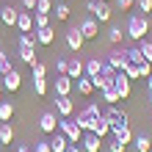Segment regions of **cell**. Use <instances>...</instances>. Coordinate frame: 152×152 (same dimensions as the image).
Listing matches in <instances>:
<instances>
[{
    "instance_id": "1",
    "label": "cell",
    "mask_w": 152,
    "mask_h": 152,
    "mask_svg": "<svg viewBox=\"0 0 152 152\" xmlns=\"http://www.w3.org/2000/svg\"><path fill=\"white\" fill-rule=\"evenodd\" d=\"M149 33V17L147 14H133L127 20V31H124V36H130L133 42H141Z\"/></svg>"
},
{
    "instance_id": "2",
    "label": "cell",
    "mask_w": 152,
    "mask_h": 152,
    "mask_svg": "<svg viewBox=\"0 0 152 152\" xmlns=\"http://www.w3.org/2000/svg\"><path fill=\"white\" fill-rule=\"evenodd\" d=\"M100 116H102V113H100V105H97V102H91V105H86V108L77 113V119H75V122H77V127L83 130V133H91Z\"/></svg>"
},
{
    "instance_id": "3",
    "label": "cell",
    "mask_w": 152,
    "mask_h": 152,
    "mask_svg": "<svg viewBox=\"0 0 152 152\" xmlns=\"http://www.w3.org/2000/svg\"><path fill=\"white\" fill-rule=\"evenodd\" d=\"M58 133H64L69 144H80V138H83V130H80L77 122L69 119V116H61L58 119Z\"/></svg>"
},
{
    "instance_id": "4",
    "label": "cell",
    "mask_w": 152,
    "mask_h": 152,
    "mask_svg": "<svg viewBox=\"0 0 152 152\" xmlns=\"http://www.w3.org/2000/svg\"><path fill=\"white\" fill-rule=\"evenodd\" d=\"M86 8L91 11V17H94L97 22H111V17H113L111 6H108V3H102V0H88Z\"/></svg>"
},
{
    "instance_id": "5",
    "label": "cell",
    "mask_w": 152,
    "mask_h": 152,
    "mask_svg": "<svg viewBox=\"0 0 152 152\" xmlns=\"http://www.w3.org/2000/svg\"><path fill=\"white\" fill-rule=\"evenodd\" d=\"M113 88L119 91V97H122V100H127V97H130V91H133V80L124 75L122 69H119V72H113Z\"/></svg>"
},
{
    "instance_id": "6",
    "label": "cell",
    "mask_w": 152,
    "mask_h": 152,
    "mask_svg": "<svg viewBox=\"0 0 152 152\" xmlns=\"http://www.w3.org/2000/svg\"><path fill=\"white\" fill-rule=\"evenodd\" d=\"M102 119L108 122L111 130H113V127H124V124H127V113H124L122 108H116V105H111V108L102 113Z\"/></svg>"
},
{
    "instance_id": "7",
    "label": "cell",
    "mask_w": 152,
    "mask_h": 152,
    "mask_svg": "<svg viewBox=\"0 0 152 152\" xmlns=\"http://www.w3.org/2000/svg\"><path fill=\"white\" fill-rule=\"evenodd\" d=\"M77 31L83 33L86 42H88V39H97V36H100V22H97L94 17H91V20H83V22L77 25Z\"/></svg>"
},
{
    "instance_id": "8",
    "label": "cell",
    "mask_w": 152,
    "mask_h": 152,
    "mask_svg": "<svg viewBox=\"0 0 152 152\" xmlns=\"http://www.w3.org/2000/svg\"><path fill=\"white\" fill-rule=\"evenodd\" d=\"M100 147H102V138L97 133H83V138H80V149L83 152H100Z\"/></svg>"
},
{
    "instance_id": "9",
    "label": "cell",
    "mask_w": 152,
    "mask_h": 152,
    "mask_svg": "<svg viewBox=\"0 0 152 152\" xmlns=\"http://www.w3.org/2000/svg\"><path fill=\"white\" fill-rule=\"evenodd\" d=\"M75 80L69 75H58L56 77V86H53V91H56V97H69V91H72Z\"/></svg>"
},
{
    "instance_id": "10",
    "label": "cell",
    "mask_w": 152,
    "mask_h": 152,
    "mask_svg": "<svg viewBox=\"0 0 152 152\" xmlns=\"http://www.w3.org/2000/svg\"><path fill=\"white\" fill-rule=\"evenodd\" d=\"M39 130L42 133H50V136L58 130V119H56V113H53V111H47V113L39 116Z\"/></svg>"
},
{
    "instance_id": "11",
    "label": "cell",
    "mask_w": 152,
    "mask_h": 152,
    "mask_svg": "<svg viewBox=\"0 0 152 152\" xmlns=\"http://www.w3.org/2000/svg\"><path fill=\"white\" fill-rule=\"evenodd\" d=\"M20 86H22V75L17 72V69H11V72L3 75V88L6 91H20Z\"/></svg>"
},
{
    "instance_id": "12",
    "label": "cell",
    "mask_w": 152,
    "mask_h": 152,
    "mask_svg": "<svg viewBox=\"0 0 152 152\" xmlns=\"http://www.w3.org/2000/svg\"><path fill=\"white\" fill-rule=\"evenodd\" d=\"M83 44H86V39H83V33L77 31V25L66 31V47H69V50H75V53H77L80 47H83Z\"/></svg>"
},
{
    "instance_id": "13",
    "label": "cell",
    "mask_w": 152,
    "mask_h": 152,
    "mask_svg": "<svg viewBox=\"0 0 152 152\" xmlns=\"http://www.w3.org/2000/svg\"><path fill=\"white\" fill-rule=\"evenodd\" d=\"M102 66H105V58H88L86 64H83V75H86V77L102 75Z\"/></svg>"
},
{
    "instance_id": "14",
    "label": "cell",
    "mask_w": 152,
    "mask_h": 152,
    "mask_svg": "<svg viewBox=\"0 0 152 152\" xmlns=\"http://www.w3.org/2000/svg\"><path fill=\"white\" fill-rule=\"evenodd\" d=\"M14 28L20 31V33H31V31H33V11H20Z\"/></svg>"
},
{
    "instance_id": "15",
    "label": "cell",
    "mask_w": 152,
    "mask_h": 152,
    "mask_svg": "<svg viewBox=\"0 0 152 152\" xmlns=\"http://www.w3.org/2000/svg\"><path fill=\"white\" fill-rule=\"evenodd\" d=\"M105 64H108L111 69H124V64H127V58H124V50H113V53H108V58H105Z\"/></svg>"
},
{
    "instance_id": "16",
    "label": "cell",
    "mask_w": 152,
    "mask_h": 152,
    "mask_svg": "<svg viewBox=\"0 0 152 152\" xmlns=\"http://www.w3.org/2000/svg\"><path fill=\"white\" fill-rule=\"evenodd\" d=\"M56 113L58 116H72L75 113V102L69 97H56Z\"/></svg>"
},
{
    "instance_id": "17",
    "label": "cell",
    "mask_w": 152,
    "mask_h": 152,
    "mask_svg": "<svg viewBox=\"0 0 152 152\" xmlns=\"http://www.w3.org/2000/svg\"><path fill=\"white\" fill-rule=\"evenodd\" d=\"M111 136L119 141V144H124V147L133 144V138H136V136H133V130L127 127V124H124V127H113V130H111Z\"/></svg>"
},
{
    "instance_id": "18",
    "label": "cell",
    "mask_w": 152,
    "mask_h": 152,
    "mask_svg": "<svg viewBox=\"0 0 152 152\" xmlns=\"http://www.w3.org/2000/svg\"><path fill=\"white\" fill-rule=\"evenodd\" d=\"M33 36H36V42H39V44L50 47V44L56 42V31H53V25H47V28H39L36 33H33Z\"/></svg>"
},
{
    "instance_id": "19",
    "label": "cell",
    "mask_w": 152,
    "mask_h": 152,
    "mask_svg": "<svg viewBox=\"0 0 152 152\" xmlns=\"http://www.w3.org/2000/svg\"><path fill=\"white\" fill-rule=\"evenodd\" d=\"M14 144V127L11 122H0V147H11Z\"/></svg>"
},
{
    "instance_id": "20",
    "label": "cell",
    "mask_w": 152,
    "mask_h": 152,
    "mask_svg": "<svg viewBox=\"0 0 152 152\" xmlns=\"http://www.w3.org/2000/svg\"><path fill=\"white\" fill-rule=\"evenodd\" d=\"M17 17H20V11H17L14 6H3L0 8V20H3V25H8V28L17 25Z\"/></svg>"
},
{
    "instance_id": "21",
    "label": "cell",
    "mask_w": 152,
    "mask_h": 152,
    "mask_svg": "<svg viewBox=\"0 0 152 152\" xmlns=\"http://www.w3.org/2000/svg\"><path fill=\"white\" fill-rule=\"evenodd\" d=\"M94 91H105V88H113V75H94L91 77Z\"/></svg>"
},
{
    "instance_id": "22",
    "label": "cell",
    "mask_w": 152,
    "mask_h": 152,
    "mask_svg": "<svg viewBox=\"0 0 152 152\" xmlns=\"http://www.w3.org/2000/svg\"><path fill=\"white\" fill-rule=\"evenodd\" d=\"M66 147H69L66 136L56 130V133H53V138H50V149H53V152H66Z\"/></svg>"
},
{
    "instance_id": "23",
    "label": "cell",
    "mask_w": 152,
    "mask_h": 152,
    "mask_svg": "<svg viewBox=\"0 0 152 152\" xmlns=\"http://www.w3.org/2000/svg\"><path fill=\"white\" fill-rule=\"evenodd\" d=\"M66 75L77 80V77H83V61L80 58H69V64H66Z\"/></svg>"
},
{
    "instance_id": "24",
    "label": "cell",
    "mask_w": 152,
    "mask_h": 152,
    "mask_svg": "<svg viewBox=\"0 0 152 152\" xmlns=\"http://www.w3.org/2000/svg\"><path fill=\"white\" fill-rule=\"evenodd\" d=\"M20 61H22V64H28V66H33L39 61V56H36V50H33V47H20Z\"/></svg>"
},
{
    "instance_id": "25",
    "label": "cell",
    "mask_w": 152,
    "mask_h": 152,
    "mask_svg": "<svg viewBox=\"0 0 152 152\" xmlns=\"http://www.w3.org/2000/svg\"><path fill=\"white\" fill-rule=\"evenodd\" d=\"M75 83H77V94H83V97H88V94H94V86H91V77H77L75 80Z\"/></svg>"
},
{
    "instance_id": "26",
    "label": "cell",
    "mask_w": 152,
    "mask_h": 152,
    "mask_svg": "<svg viewBox=\"0 0 152 152\" xmlns=\"http://www.w3.org/2000/svg\"><path fill=\"white\" fill-rule=\"evenodd\" d=\"M124 58H127V64H141V61H147L144 56H141L138 44H136V47H127V50H124Z\"/></svg>"
},
{
    "instance_id": "27",
    "label": "cell",
    "mask_w": 152,
    "mask_h": 152,
    "mask_svg": "<svg viewBox=\"0 0 152 152\" xmlns=\"http://www.w3.org/2000/svg\"><path fill=\"white\" fill-rule=\"evenodd\" d=\"M133 144H136L138 152H149V149H152V138L144 133V136H136V138H133Z\"/></svg>"
},
{
    "instance_id": "28",
    "label": "cell",
    "mask_w": 152,
    "mask_h": 152,
    "mask_svg": "<svg viewBox=\"0 0 152 152\" xmlns=\"http://www.w3.org/2000/svg\"><path fill=\"white\" fill-rule=\"evenodd\" d=\"M11 116H14V105L8 100H0V122H11Z\"/></svg>"
},
{
    "instance_id": "29",
    "label": "cell",
    "mask_w": 152,
    "mask_h": 152,
    "mask_svg": "<svg viewBox=\"0 0 152 152\" xmlns=\"http://www.w3.org/2000/svg\"><path fill=\"white\" fill-rule=\"evenodd\" d=\"M91 133H97V136H100V138H105V136H111V124H108V122H105L102 116H100V119H97V124H94V130H91Z\"/></svg>"
},
{
    "instance_id": "30",
    "label": "cell",
    "mask_w": 152,
    "mask_h": 152,
    "mask_svg": "<svg viewBox=\"0 0 152 152\" xmlns=\"http://www.w3.org/2000/svg\"><path fill=\"white\" fill-rule=\"evenodd\" d=\"M53 14H56V20H69L72 8H69V6L64 3V0H61V3H56V11H53Z\"/></svg>"
},
{
    "instance_id": "31",
    "label": "cell",
    "mask_w": 152,
    "mask_h": 152,
    "mask_svg": "<svg viewBox=\"0 0 152 152\" xmlns=\"http://www.w3.org/2000/svg\"><path fill=\"white\" fill-rule=\"evenodd\" d=\"M138 44V50H141V56H144L149 64H152V42L149 39H141V42H136Z\"/></svg>"
},
{
    "instance_id": "32",
    "label": "cell",
    "mask_w": 152,
    "mask_h": 152,
    "mask_svg": "<svg viewBox=\"0 0 152 152\" xmlns=\"http://www.w3.org/2000/svg\"><path fill=\"white\" fill-rule=\"evenodd\" d=\"M17 47H33V50H36V36H31V33H20Z\"/></svg>"
},
{
    "instance_id": "33",
    "label": "cell",
    "mask_w": 152,
    "mask_h": 152,
    "mask_svg": "<svg viewBox=\"0 0 152 152\" xmlns=\"http://www.w3.org/2000/svg\"><path fill=\"white\" fill-rule=\"evenodd\" d=\"M11 58H8V53L6 50H0V75H6V72H11Z\"/></svg>"
},
{
    "instance_id": "34",
    "label": "cell",
    "mask_w": 152,
    "mask_h": 152,
    "mask_svg": "<svg viewBox=\"0 0 152 152\" xmlns=\"http://www.w3.org/2000/svg\"><path fill=\"white\" fill-rule=\"evenodd\" d=\"M122 36H124V33H122L119 25H111V28H108V42H111V44H119Z\"/></svg>"
},
{
    "instance_id": "35",
    "label": "cell",
    "mask_w": 152,
    "mask_h": 152,
    "mask_svg": "<svg viewBox=\"0 0 152 152\" xmlns=\"http://www.w3.org/2000/svg\"><path fill=\"white\" fill-rule=\"evenodd\" d=\"M47 25H50V14H36V11H33V28H47Z\"/></svg>"
},
{
    "instance_id": "36",
    "label": "cell",
    "mask_w": 152,
    "mask_h": 152,
    "mask_svg": "<svg viewBox=\"0 0 152 152\" xmlns=\"http://www.w3.org/2000/svg\"><path fill=\"white\" fill-rule=\"evenodd\" d=\"M33 91H36V97H44L47 94V80L44 77H33Z\"/></svg>"
},
{
    "instance_id": "37",
    "label": "cell",
    "mask_w": 152,
    "mask_h": 152,
    "mask_svg": "<svg viewBox=\"0 0 152 152\" xmlns=\"http://www.w3.org/2000/svg\"><path fill=\"white\" fill-rule=\"evenodd\" d=\"M102 100L108 102V105H116L122 97H119V91H116V88H105V91H102Z\"/></svg>"
},
{
    "instance_id": "38",
    "label": "cell",
    "mask_w": 152,
    "mask_h": 152,
    "mask_svg": "<svg viewBox=\"0 0 152 152\" xmlns=\"http://www.w3.org/2000/svg\"><path fill=\"white\" fill-rule=\"evenodd\" d=\"M36 14H53V0H36Z\"/></svg>"
},
{
    "instance_id": "39",
    "label": "cell",
    "mask_w": 152,
    "mask_h": 152,
    "mask_svg": "<svg viewBox=\"0 0 152 152\" xmlns=\"http://www.w3.org/2000/svg\"><path fill=\"white\" fill-rule=\"evenodd\" d=\"M31 152H53L50 149V141H33V144H31Z\"/></svg>"
},
{
    "instance_id": "40",
    "label": "cell",
    "mask_w": 152,
    "mask_h": 152,
    "mask_svg": "<svg viewBox=\"0 0 152 152\" xmlns=\"http://www.w3.org/2000/svg\"><path fill=\"white\" fill-rule=\"evenodd\" d=\"M31 69H33V77H47V66H44L42 61H36Z\"/></svg>"
},
{
    "instance_id": "41",
    "label": "cell",
    "mask_w": 152,
    "mask_h": 152,
    "mask_svg": "<svg viewBox=\"0 0 152 152\" xmlns=\"http://www.w3.org/2000/svg\"><path fill=\"white\" fill-rule=\"evenodd\" d=\"M138 69H141V80L152 75V64H149V61H141V64H138Z\"/></svg>"
},
{
    "instance_id": "42",
    "label": "cell",
    "mask_w": 152,
    "mask_h": 152,
    "mask_svg": "<svg viewBox=\"0 0 152 152\" xmlns=\"http://www.w3.org/2000/svg\"><path fill=\"white\" fill-rule=\"evenodd\" d=\"M124 149H127V147H124V144H119L116 138H111V141H108V152H124Z\"/></svg>"
},
{
    "instance_id": "43",
    "label": "cell",
    "mask_w": 152,
    "mask_h": 152,
    "mask_svg": "<svg viewBox=\"0 0 152 152\" xmlns=\"http://www.w3.org/2000/svg\"><path fill=\"white\" fill-rule=\"evenodd\" d=\"M66 64H69L66 58H56V72L58 75H66Z\"/></svg>"
},
{
    "instance_id": "44",
    "label": "cell",
    "mask_w": 152,
    "mask_h": 152,
    "mask_svg": "<svg viewBox=\"0 0 152 152\" xmlns=\"http://www.w3.org/2000/svg\"><path fill=\"white\" fill-rule=\"evenodd\" d=\"M138 8H141V14L149 17V11H152V0H138Z\"/></svg>"
},
{
    "instance_id": "45",
    "label": "cell",
    "mask_w": 152,
    "mask_h": 152,
    "mask_svg": "<svg viewBox=\"0 0 152 152\" xmlns=\"http://www.w3.org/2000/svg\"><path fill=\"white\" fill-rule=\"evenodd\" d=\"M133 3H136V0H116V6H119L122 11H130V8H133Z\"/></svg>"
},
{
    "instance_id": "46",
    "label": "cell",
    "mask_w": 152,
    "mask_h": 152,
    "mask_svg": "<svg viewBox=\"0 0 152 152\" xmlns=\"http://www.w3.org/2000/svg\"><path fill=\"white\" fill-rule=\"evenodd\" d=\"M22 8L25 11H36V0H22Z\"/></svg>"
},
{
    "instance_id": "47",
    "label": "cell",
    "mask_w": 152,
    "mask_h": 152,
    "mask_svg": "<svg viewBox=\"0 0 152 152\" xmlns=\"http://www.w3.org/2000/svg\"><path fill=\"white\" fill-rule=\"evenodd\" d=\"M14 147H17L14 152H31V147H28V144H14Z\"/></svg>"
},
{
    "instance_id": "48",
    "label": "cell",
    "mask_w": 152,
    "mask_h": 152,
    "mask_svg": "<svg viewBox=\"0 0 152 152\" xmlns=\"http://www.w3.org/2000/svg\"><path fill=\"white\" fill-rule=\"evenodd\" d=\"M66 152H83V149H80L77 144H69V147H66Z\"/></svg>"
},
{
    "instance_id": "49",
    "label": "cell",
    "mask_w": 152,
    "mask_h": 152,
    "mask_svg": "<svg viewBox=\"0 0 152 152\" xmlns=\"http://www.w3.org/2000/svg\"><path fill=\"white\" fill-rule=\"evenodd\" d=\"M144 80H147V91H152V75H149V77H144Z\"/></svg>"
},
{
    "instance_id": "50",
    "label": "cell",
    "mask_w": 152,
    "mask_h": 152,
    "mask_svg": "<svg viewBox=\"0 0 152 152\" xmlns=\"http://www.w3.org/2000/svg\"><path fill=\"white\" fill-rule=\"evenodd\" d=\"M3 91H6V88H3V80H0V97H3Z\"/></svg>"
},
{
    "instance_id": "51",
    "label": "cell",
    "mask_w": 152,
    "mask_h": 152,
    "mask_svg": "<svg viewBox=\"0 0 152 152\" xmlns=\"http://www.w3.org/2000/svg\"><path fill=\"white\" fill-rule=\"evenodd\" d=\"M149 105H152V91H149Z\"/></svg>"
},
{
    "instance_id": "52",
    "label": "cell",
    "mask_w": 152,
    "mask_h": 152,
    "mask_svg": "<svg viewBox=\"0 0 152 152\" xmlns=\"http://www.w3.org/2000/svg\"><path fill=\"white\" fill-rule=\"evenodd\" d=\"M102 3H111V0H102Z\"/></svg>"
}]
</instances>
